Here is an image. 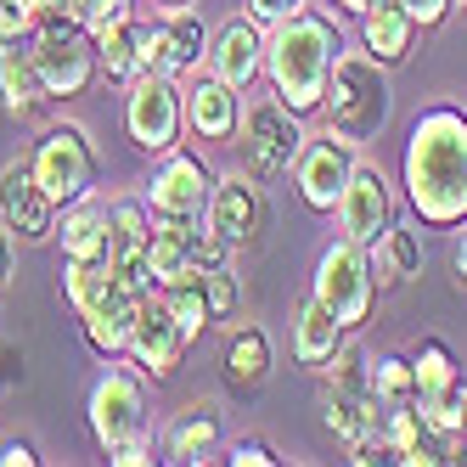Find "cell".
Wrapping results in <instances>:
<instances>
[{"instance_id": "1", "label": "cell", "mask_w": 467, "mask_h": 467, "mask_svg": "<svg viewBox=\"0 0 467 467\" xmlns=\"http://www.w3.org/2000/svg\"><path fill=\"white\" fill-rule=\"evenodd\" d=\"M406 203L428 231L467 225V113L433 102L406 136Z\"/></svg>"}, {"instance_id": "2", "label": "cell", "mask_w": 467, "mask_h": 467, "mask_svg": "<svg viewBox=\"0 0 467 467\" xmlns=\"http://www.w3.org/2000/svg\"><path fill=\"white\" fill-rule=\"evenodd\" d=\"M344 51L349 46H344V28L332 23V12H321V6L293 12L287 23H276L265 35V79H271V96L298 119L321 113L332 62Z\"/></svg>"}, {"instance_id": "3", "label": "cell", "mask_w": 467, "mask_h": 467, "mask_svg": "<svg viewBox=\"0 0 467 467\" xmlns=\"http://www.w3.org/2000/svg\"><path fill=\"white\" fill-rule=\"evenodd\" d=\"M389 108H394V90H389V68L366 51H344L332 62V79H327V102H321V119L332 136L344 141H372L383 136L389 124Z\"/></svg>"}, {"instance_id": "4", "label": "cell", "mask_w": 467, "mask_h": 467, "mask_svg": "<svg viewBox=\"0 0 467 467\" xmlns=\"http://www.w3.org/2000/svg\"><path fill=\"white\" fill-rule=\"evenodd\" d=\"M28 57H35L51 102H74V96H85L96 85V74H102L96 35L79 17H46L35 35H28Z\"/></svg>"}, {"instance_id": "5", "label": "cell", "mask_w": 467, "mask_h": 467, "mask_svg": "<svg viewBox=\"0 0 467 467\" xmlns=\"http://www.w3.org/2000/svg\"><path fill=\"white\" fill-rule=\"evenodd\" d=\"M124 136L136 152H175L186 136V90L170 74H136L124 90Z\"/></svg>"}, {"instance_id": "6", "label": "cell", "mask_w": 467, "mask_h": 467, "mask_svg": "<svg viewBox=\"0 0 467 467\" xmlns=\"http://www.w3.org/2000/svg\"><path fill=\"white\" fill-rule=\"evenodd\" d=\"M28 170H35V181L46 186V197L57 209H68V203H79V197H90L96 175H102V158H96L90 130L51 124L35 141V152H28Z\"/></svg>"}, {"instance_id": "7", "label": "cell", "mask_w": 467, "mask_h": 467, "mask_svg": "<svg viewBox=\"0 0 467 467\" xmlns=\"http://www.w3.org/2000/svg\"><path fill=\"white\" fill-rule=\"evenodd\" d=\"M321 305L338 316L349 332L372 321V305H378V276H372V254H366L360 243L338 237L327 243L321 259H316V287H310Z\"/></svg>"}, {"instance_id": "8", "label": "cell", "mask_w": 467, "mask_h": 467, "mask_svg": "<svg viewBox=\"0 0 467 467\" xmlns=\"http://www.w3.org/2000/svg\"><path fill=\"white\" fill-rule=\"evenodd\" d=\"M237 136H243V158H248V170L254 175H287L298 152H305V119L287 113L276 96H265V102L243 108V124H237Z\"/></svg>"}, {"instance_id": "9", "label": "cell", "mask_w": 467, "mask_h": 467, "mask_svg": "<svg viewBox=\"0 0 467 467\" xmlns=\"http://www.w3.org/2000/svg\"><path fill=\"white\" fill-rule=\"evenodd\" d=\"M90 433L102 451H119L124 440H136L147 428V389H141V372H130V366H108L102 378L90 389Z\"/></svg>"}, {"instance_id": "10", "label": "cell", "mask_w": 467, "mask_h": 467, "mask_svg": "<svg viewBox=\"0 0 467 467\" xmlns=\"http://www.w3.org/2000/svg\"><path fill=\"white\" fill-rule=\"evenodd\" d=\"M209 197H214V170L192 152H163V163L147 181V209L163 220H209Z\"/></svg>"}, {"instance_id": "11", "label": "cell", "mask_w": 467, "mask_h": 467, "mask_svg": "<svg viewBox=\"0 0 467 467\" xmlns=\"http://www.w3.org/2000/svg\"><path fill=\"white\" fill-rule=\"evenodd\" d=\"M355 163H360L355 141L332 136V130L321 141H305V152L293 163V181H298V197H305L310 214H338V197H344V186L355 175Z\"/></svg>"}, {"instance_id": "12", "label": "cell", "mask_w": 467, "mask_h": 467, "mask_svg": "<svg viewBox=\"0 0 467 467\" xmlns=\"http://www.w3.org/2000/svg\"><path fill=\"white\" fill-rule=\"evenodd\" d=\"M338 225H344L338 237H349L360 248H378V237L394 225V192L378 163H355V175L338 197Z\"/></svg>"}, {"instance_id": "13", "label": "cell", "mask_w": 467, "mask_h": 467, "mask_svg": "<svg viewBox=\"0 0 467 467\" xmlns=\"http://www.w3.org/2000/svg\"><path fill=\"white\" fill-rule=\"evenodd\" d=\"M186 327L170 316L158 293L141 298V316H136V332H130V360H136L141 378H175V366L186 360Z\"/></svg>"}, {"instance_id": "14", "label": "cell", "mask_w": 467, "mask_h": 467, "mask_svg": "<svg viewBox=\"0 0 467 467\" xmlns=\"http://www.w3.org/2000/svg\"><path fill=\"white\" fill-rule=\"evenodd\" d=\"M265 220H271V209H265V192H259V181H254V175H243V170H225V175H214L209 225L220 231L225 243H237V248L259 243Z\"/></svg>"}, {"instance_id": "15", "label": "cell", "mask_w": 467, "mask_h": 467, "mask_svg": "<svg viewBox=\"0 0 467 467\" xmlns=\"http://www.w3.org/2000/svg\"><path fill=\"white\" fill-rule=\"evenodd\" d=\"M57 203L46 197V186L35 181V170H28V158H17V163H6L0 170V220H6L23 243H46V237H57Z\"/></svg>"}, {"instance_id": "16", "label": "cell", "mask_w": 467, "mask_h": 467, "mask_svg": "<svg viewBox=\"0 0 467 467\" xmlns=\"http://www.w3.org/2000/svg\"><path fill=\"white\" fill-rule=\"evenodd\" d=\"M237 124H243V90L225 85L214 68L197 74L192 90H186V130H192V136H203V141H231V136H237Z\"/></svg>"}, {"instance_id": "17", "label": "cell", "mask_w": 467, "mask_h": 467, "mask_svg": "<svg viewBox=\"0 0 467 467\" xmlns=\"http://www.w3.org/2000/svg\"><path fill=\"white\" fill-rule=\"evenodd\" d=\"M209 68H214L225 85L248 90V85L265 74V23H254V17L220 23V35L209 40Z\"/></svg>"}, {"instance_id": "18", "label": "cell", "mask_w": 467, "mask_h": 467, "mask_svg": "<svg viewBox=\"0 0 467 467\" xmlns=\"http://www.w3.org/2000/svg\"><path fill=\"white\" fill-rule=\"evenodd\" d=\"M136 316H141V298L130 293V287H108L96 305L79 316V327H85V344L102 355V360H119V355H130V332H136Z\"/></svg>"}, {"instance_id": "19", "label": "cell", "mask_w": 467, "mask_h": 467, "mask_svg": "<svg viewBox=\"0 0 467 467\" xmlns=\"http://www.w3.org/2000/svg\"><path fill=\"white\" fill-rule=\"evenodd\" d=\"M271 366H276V349H271V332H265L259 321H243V327H231V332H225V355H220L225 389L254 394V389H265Z\"/></svg>"}, {"instance_id": "20", "label": "cell", "mask_w": 467, "mask_h": 467, "mask_svg": "<svg viewBox=\"0 0 467 467\" xmlns=\"http://www.w3.org/2000/svg\"><path fill=\"white\" fill-rule=\"evenodd\" d=\"M417 17L400 6V0H378L372 12L360 17V40H366V57H378L383 68H400V62L411 57V46H417Z\"/></svg>"}, {"instance_id": "21", "label": "cell", "mask_w": 467, "mask_h": 467, "mask_svg": "<svg viewBox=\"0 0 467 467\" xmlns=\"http://www.w3.org/2000/svg\"><path fill=\"white\" fill-rule=\"evenodd\" d=\"M344 338H349V327L310 293L305 305H298V316H293V360L305 366V372H321V366L332 360V349H338Z\"/></svg>"}, {"instance_id": "22", "label": "cell", "mask_w": 467, "mask_h": 467, "mask_svg": "<svg viewBox=\"0 0 467 467\" xmlns=\"http://www.w3.org/2000/svg\"><path fill=\"white\" fill-rule=\"evenodd\" d=\"M0 102H6L17 119H28V113H40L51 96H46V79H40V68H35V57L23 51V40H6L0 46Z\"/></svg>"}, {"instance_id": "23", "label": "cell", "mask_w": 467, "mask_h": 467, "mask_svg": "<svg viewBox=\"0 0 467 467\" xmlns=\"http://www.w3.org/2000/svg\"><path fill=\"white\" fill-rule=\"evenodd\" d=\"M321 417H327V428H332V440L355 445V440H366V433L383 422V406H378L372 389H332V383H327Z\"/></svg>"}, {"instance_id": "24", "label": "cell", "mask_w": 467, "mask_h": 467, "mask_svg": "<svg viewBox=\"0 0 467 467\" xmlns=\"http://www.w3.org/2000/svg\"><path fill=\"white\" fill-rule=\"evenodd\" d=\"M220 433H225L220 406H186L175 428L163 433V462H203L220 451Z\"/></svg>"}, {"instance_id": "25", "label": "cell", "mask_w": 467, "mask_h": 467, "mask_svg": "<svg viewBox=\"0 0 467 467\" xmlns=\"http://www.w3.org/2000/svg\"><path fill=\"white\" fill-rule=\"evenodd\" d=\"M203 220H163L152 214V237H147V265H152V282H175L192 271V237Z\"/></svg>"}, {"instance_id": "26", "label": "cell", "mask_w": 467, "mask_h": 467, "mask_svg": "<svg viewBox=\"0 0 467 467\" xmlns=\"http://www.w3.org/2000/svg\"><path fill=\"white\" fill-rule=\"evenodd\" d=\"M366 254H372V276H378V287H406V282L422 276V243H417V231L400 225V220L378 237V248H366Z\"/></svg>"}, {"instance_id": "27", "label": "cell", "mask_w": 467, "mask_h": 467, "mask_svg": "<svg viewBox=\"0 0 467 467\" xmlns=\"http://www.w3.org/2000/svg\"><path fill=\"white\" fill-rule=\"evenodd\" d=\"M62 259H108V209L79 197L62 209Z\"/></svg>"}, {"instance_id": "28", "label": "cell", "mask_w": 467, "mask_h": 467, "mask_svg": "<svg viewBox=\"0 0 467 467\" xmlns=\"http://www.w3.org/2000/svg\"><path fill=\"white\" fill-rule=\"evenodd\" d=\"M163 23H170V79L197 74V62H209V40H214L203 12L181 6V12H163Z\"/></svg>"}, {"instance_id": "29", "label": "cell", "mask_w": 467, "mask_h": 467, "mask_svg": "<svg viewBox=\"0 0 467 467\" xmlns=\"http://www.w3.org/2000/svg\"><path fill=\"white\" fill-rule=\"evenodd\" d=\"M158 298H163V305H170V316L186 327V338H197V332H209V327H214V305H209V287H203V271H197V265H192L186 276L163 282Z\"/></svg>"}, {"instance_id": "30", "label": "cell", "mask_w": 467, "mask_h": 467, "mask_svg": "<svg viewBox=\"0 0 467 467\" xmlns=\"http://www.w3.org/2000/svg\"><path fill=\"white\" fill-rule=\"evenodd\" d=\"M406 355H411V372H417V394H456L462 366H456L445 338H417Z\"/></svg>"}, {"instance_id": "31", "label": "cell", "mask_w": 467, "mask_h": 467, "mask_svg": "<svg viewBox=\"0 0 467 467\" xmlns=\"http://www.w3.org/2000/svg\"><path fill=\"white\" fill-rule=\"evenodd\" d=\"M108 287H113V265L108 259H68V271H62V298L74 305V316H85Z\"/></svg>"}, {"instance_id": "32", "label": "cell", "mask_w": 467, "mask_h": 467, "mask_svg": "<svg viewBox=\"0 0 467 467\" xmlns=\"http://www.w3.org/2000/svg\"><path fill=\"white\" fill-rule=\"evenodd\" d=\"M96 57H102V74L113 85H130L141 74V57H136V35H130V17L124 23H108L102 35H96Z\"/></svg>"}, {"instance_id": "33", "label": "cell", "mask_w": 467, "mask_h": 467, "mask_svg": "<svg viewBox=\"0 0 467 467\" xmlns=\"http://www.w3.org/2000/svg\"><path fill=\"white\" fill-rule=\"evenodd\" d=\"M366 383H372L378 406H394V400H411V394H417L411 355H378V360H366Z\"/></svg>"}, {"instance_id": "34", "label": "cell", "mask_w": 467, "mask_h": 467, "mask_svg": "<svg viewBox=\"0 0 467 467\" xmlns=\"http://www.w3.org/2000/svg\"><path fill=\"white\" fill-rule=\"evenodd\" d=\"M130 35H136V57H141V74H170V23H147L130 12Z\"/></svg>"}, {"instance_id": "35", "label": "cell", "mask_w": 467, "mask_h": 467, "mask_svg": "<svg viewBox=\"0 0 467 467\" xmlns=\"http://www.w3.org/2000/svg\"><path fill=\"white\" fill-rule=\"evenodd\" d=\"M321 372H327V383H332V389H372V383H366V355H360L349 338L332 349V360L321 366Z\"/></svg>"}, {"instance_id": "36", "label": "cell", "mask_w": 467, "mask_h": 467, "mask_svg": "<svg viewBox=\"0 0 467 467\" xmlns=\"http://www.w3.org/2000/svg\"><path fill=\"white\" fill-rule=\"evenodd\" d=\"M158 451H163V440H152V428H141L136 440H124L119 451H108V462L113 467H147V462H163Z\"/></svg>"}, {"instance_id": "37", "label": "cell", "mask_w": 467, "mask_h": 467, "mask_svg": "<svg viewBox=\"0 0 467 467\" xmlns=\"http://www.w3.org/2000/svg\"><path fill=\"white\" fill-rule=\"evenodd\" d=\"M203 287H209V305H214V321L237 310V276H231V265H214L203 271Z\"/></svg>"}, {"instance_id": "38", "label": "cell", "mask_w": 467, "mask_h": 467, "mask_svg": "<svg viewBox=\"0 0 467 467\" xmlns=\"http://www.w3.org/2000/svg\"><path fill=\"white\" fill-rule=\"evenodd\" d=\"M349 462H355V467H389V462H400V456H394V445H389V433L372 428L366 440L349 445Z\"/></svg>"}, {"instance_id": "39", "label": "cell", "mask_w": 467, "mask_h": 467, "mask_svg": "<svg viewBox=\"0 0 467 467\" xmlns=\"http://www.w3.org/2000/svg\"><path fill=\"white\" fill-rule=\"evenodd\" d=\"M225 462H231V467H276L282 456H276V445H271V440H237Z\"/></svg>"}, {"instance_id": "40", "label": "cell", "mask_w": 467, "mask_h": 467, "mask_svg": "<svg viewBox=\"0 0 467 467\" xmlns=\"http://www.w3.org/2000/svg\"><path fill=\"white\" fill-rule=\"evenodd\" d=\"M130 6H136V0H90V6H85V28H90V35H102L108 23L130 17Z\"/></svg>"}, {"instance_id": "41", "label": "cell", "mask_w": 467, "mask_h": 467, "mask_svg": "<svg viewBox=\"0 0 467 467\" xmlns=\"http://www.w3.org/2000/svg\"><path fill=\"white\" fill-rule=\"evenodd\" d=\"M293 12H305V0H248V17H254V23H265V28L287 23Z\"/></svg>"}, {"instance_id": "42", "label": "cell", "mask_w": 467, "mask_h": 467, "mask_svg": "<svg viewBox=\"0 0 467 467\" xmlns=\"http://www.w3.org/2000/svg\"><path fill=\"white\" fill-rule=\"evenodd\" d=\"M35 35V17H28L23 6H12V0H0V46L6 40H28Z\"/></svg>"}, {"instance_id": "43", "label": "cell", "mask_w": 467, "mask_h": 467, "mask_svg": "<svg viewBox=\"0 0 467 467\" xmlns=\"http://www.w3.org/2000/svg\"><path fill=\"white\" fill-rule=\"evenodd\" d=\"M400 6H406V12H411L422 28H440V23L456 12V0H400Z\"/></svg>"}, {"instance_id": "44", "label": "cell", "mask_w": 467, "mask_h": 467, "mask_svg": "<svg viewBox=\"0 0 467 467\" xmlns=\"http://www.w3.org/2000/svg\"><path fill=\"white\" fill-rule=\"evenodd\" d=\"M12 276H17V231L0 220V293L12 287Z\"/></svg>"}, {"instance_id": "45", "label": "cell", "mask_w": 467, "mask_h": 467, "mask_svg": "<svg viewBox=\"0 0 467 467\" xmlns=\"http://www.w3.org/2000/svg\"><path fill=\"white\" fill-rule=\"evenodd\" d=\"M35 462H40V451L28 440H6V445H0V467H35Z\"/></svg>"}, {"instance_id": "46", "label": "cell", "mask_w": 467, "mask_h": 467, "mask_svg": "<svg viewBox=\"0 0 467 467\" xmlns=\"http://www.w3.org/2000/svg\"><path fill=\"white\" fill-rule=\"evenodd\" d=\"M23 378V355L17 349H0V389H12Z\"/></svg>"}, {"instance_id": "47", "label": "cell", "mask_w": 467, "mask_h": 467, "mask_svg": "<svg viewBox=\"0 0 467 467\" xmlns=\"http://www.w3.org/2000/svg\"><path fill=\"white\" fill-rule=\"evenodd\" d=\"M451 259H456V282L467 287V231H462V237H456V254H451Z\"/></svg>"}, {"instance_id": "48", "label": "cell", "mask_w": 467, "mask_h": 467, "mask_svg": "<svg viewBox=\"0 0 467 467\" xmlns=\"http://www.w3.org/2000/svg\"><path fill=\"white\" fill-rule=\"evenodd\" d=\"M338 6H344L349 17H366V12H372V6H378V0H338Z\"/></svg>"}, {"instance_id": "49", "label": "cell", "mask_w": 467, "mask_h": 467, "mask_svg": "<svg viewBox=\"0 0 467 467\" xmlns=\"http://www.w3.org/2000/svg\"><path fill=\"white\" fill-rule=\"evenodd\" d=\"M152 6H163V12H181V6H197V0H152Z\"/></svg>"}, {"instance_id": "50", "label": "cell", "mask_w": 467, "mask_h": 467, "mask_svg": "<svg viewBox=\"0 0 467 467\" xmlns=\"http://www.w3.org/2000/svg\"><path fill=\"white\" fill-rule=\"evenodd\" d=\"M456 400H462V411H467V378H462V383H456Z\"/></svg>"}, {"instance_id": "51", "label": "cell", "mask_w": 467, "mask_h": 467, "mask_svg": "<svg viewBox=\"0 0 467 467\" xmlns=\"http://www.w3.org/2000/svg\"><path fill=\"white\" fill-rule=\"evenodd\" d=\"M456 12H462V17H467V0H456Z\"/></svg>"}]
</instances>
